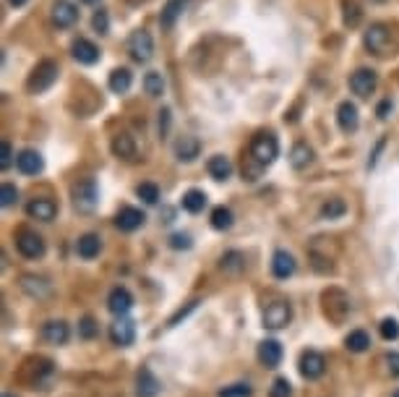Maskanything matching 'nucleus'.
<instances>
[{
    "instance_id": "nucleus-1",
    "label": "nucleus",
    "mask_w": 399,
    "mask_h": 397,
    "mask_svg": "<svg viewBox=\"0 0 399 397\" xmlns=\"http://www.w3.org/2000/svg\"><path fill=\"white\" fill-rule=\"evenodd\" d=\"M251 157H254V162L258 167H266V165H272L280 157V141H277L272 131L256 134L254 141H251Z\"/></svg>"
},
{
    "instance_id": "nucleus-2",
    "label": "nucleus",
    "mask_w": 399,
    "mask_h": 397,
    "mask_svg": "<svg viewBox=\"0 0 399 397\" xmlns=\"http://www.w3.org/2000/svg\"><path fill=\"white\" fill-rule=\"evenodd\" d=\"M71 198H73V209H76L78 215H92L94 209H97V201H100L97 181L86 178V181L76 183L73 191H71Z\"/></svg>"
},
{
    "instance_id": "nucleus-3",
    "label": "nucleus",
    "mask_w": 399,
    "mask_h": 397,
    "mask_svg": "<svg viewBox=\"0 0 399 397\" xmlns=\"http://www.w3.org/2000/svg\"><path fill=\"white\" fill-rule=\"evenodd\" d=\"M55 78H58V66L52 61H42L40 66L35 69V73H32V78H29V92L32 95H40V92H47V89L55 84Z\"/></svg>"
},
{
    "instance_id": "nucleus-4",
    "label": "nucleus",
    "mask_w": 399,
    "mask_h": 397,
    "mask_svg": "<svg viewBox=\"0 0 399 397\" xmlns=\"http://www.w3.org/2000/svg\"><path fill=\"white\" fill-rule=\"evenodd\" d=\"M128 52H131V58L136 63H149L154 55V40L149 32H144V29H138V32H133L131 35V40H128Z\"/></svg>"
},
{
    "instance_id": "nucleus-5",
    "label": "nucleus",
    "mask_w": 399,
    "mask_h": 397,
    "mask_svg": "<svg viewBox=\"0 0 399 397\" xmlns=\"http://www.w3.org/2000/svg\"><path fill=\"white\" fill-rule=\"evenodd\" d=\"M292 319V309L287 301H274L263 309V327L266 329H285Z\"/></svg>"
},
{
    "instance_id": "nucleus-6",
    "label": "nucleus",
    "mask_w": 399,
    "mask_h": 397,
    "mask_svg": "<svg viewBox=\"0 0 399 397\" xmlns=\"http://www.w3.org/2000/svg\"><path fill=\"white\" fill-rule=\"evenodd\" d=\"M16 249H18V254H21L24 259H40V256H44L42 235L32 233V230H24V233H18Z\"/></svg>"
},
{
    "instance_id": "nucleus-7",
    "label": "nucleus",
    "mask_w": 399,
    "mask_h": 397,
    "mask_svg": "<svg viewBox=\"0 0 399 397\" xmlns=\"http://www.w3.org/2000/svg\"><path fill=\"white\" fill-rule=\"evenodd\" d=\"M363 42H365V47L371 52H376V55H386L389 52V29L383 24H371L368 26V32H365V37H363Z\"/></svg>"
},
{
    "instance_id": "nucleus-8",
    "label": "nucleus",
    "mask_w": 399,
    "mask_h": 397,
    "mask_svg": "<svg viewBox=\"0 0 399 397\" xmlns=\"http://www.w3.org/2000/svg\"><path fill=\"white\" fill-rule=\"evenodd\" d=\"M297 366H300V374H303L306 379H318V377H323V372H326V358H323L318 350H303Z\"/></svg>"
},
{
    "instance_id": "nucleus-9",
    "label": "nucleus",
    "mask_w": 399,
    "mask_h": 397,
    "mask_svg": "<svg viewBox=\"0 0 399 397\" xmlns=\"http://www.w3.org/2000/svg\"><path fill=\"white\" fill-rule=\"evenodd\" d=\"M376 87H379V76H376V71L371 69H360L350 76V89H352L357 97H371L376 92Z\"/></svg>"
},
{
    "instance_id": "nucleus-10",
    "label": "nucleus",
    "mask_w": 399,
    "mask_h": 397,
    "mask_svg": "<svg viewBox=\"0 0 399 397\" xmlns=\"http://www.w3.org/2000/svg\"><path fill=\"white\" fill-rule=\"evenodd\" d=\"M110 340L112 345L118 348H128L133 340H136V327H133V321L126 319V316H118L115 324H110Z\"/></svg>"
},
{
    "instance_id": "nucleus-11",
    "label": "nucleus",
    "mask_w": 399,
    "mask_h": 397,
    "mask_svg": "<svg viewBox=\"0 0 399 397\" xmlns=\"http://www.w3.org/2000/svg\"><path fill=\"white\" fill-rule=\"evenodd\" d=\"M107 309L115 316H126L128 311L133 309V295L128 288H112L110 295H107Z\"/></svg>"
},
{
    "instance_id": "nucleus-12",
    "label": "nucleus",
    "mask_w": 399,
    "mask_h": 397,
    "mask_svg": "<svg viewBox=\"0 0 399 397\" xmlns=\"http://www.w3.org/2000/svg\"><path fill=\"white\" fill-rule=\"evenodd\" d=\"M295 269H297V261L295 256L290 254V251H274V256H272V275L277 277V280H287V277L295 275Z\"/></svg>"
},
{
    "instance_id": "nucleus-13",
    "label": "nucleus",
    "mask_w": 399,
    "mask_h": 397,
    "mask_svg": "<svg viewBox=\"0 0 399 397\" xmlns=\"http://www.w3.org/2000/svg\"><path fill=\"white\" fill-rule=\"evenodd\" d=\"M42 337H44V343H50V345H66L71 337V329L63 319H50V321H44Z\"/></svg>"
},
{
    "instance_id": "nucleus-14",
    "label": "nucleus",
    "mask_w": 399,
    "mask_h": 397,
    "mask_svg": "<svg viewBox=\"0 0 399 397\" xmlns=\"http://www.w3.org/2000/svg\"><path fill=\"white\" fill-rule=\"evenodd\" d=\"M144 223H146V215L136 207H123L118 212V217H115V225H118L123 233H133V230H138Z\"/></svg>"
},
{
    "instance_id": "nucleus-15",
    "label": "nucleus",
    "mask_w": 399,
    "mask_h": 397,
    "mask_svg": "<svg viewBox=\"0 0 399 397\" xmlns=\"http://www.w3.org/2000/svg\"><path fill=\"white\" fill-rule=\"evenodd\" d=\"M16 167L24 175H37V173H42L44 160L40 152H35V149H21V152L16 155Z\"/></svg>"
},
{
    "instance_id": "nucleus-16",
    "label": "nucleus",
    "mask_w": 399,
    "mask_h": 397,
    "mask_svg": "<svg viewBox=\"0 0 399 397\" xmlns=\"http://www.w3.org/2000/svg\"><path fill=\"white\" fill-rule=\"evenodd\" d=\"M76 18H78V11L71 0H58V3L52 6V21H55V26H60V29L73 26Z\"/></svg>"
},
{
    "instance_id": "nucleus-17",
    "label": "nucleus",
    "mask_w": 399,
    "mask_h": 397,
    "mask_svg": "<svg viewBox=\"0 0 399 397\" xmlns=\"http://www.w3.org/2000/svg\"><path fill=\"white\" fill-rule=\"evenodd\" d=\"M337 126H340L345 134H355L357 126H360V115H357V107L350 100L337 107Z\"/></svg>"
},
{
    "instance_id": "nucleus-18",
    "label": "nucleus",
    "mask_w": 399,
    "mask_h": 397,
    "mask_svg": "<svg viewBox=\"0 0 399 397\" xmlns=\"http://www.w3.org/2000/svg\"><path fill=\"white\" fill-rule=\"evenodd\" d=\"M26 215L32 217V220H40V223H52L55 215H58V207H55V201H50V198H35V201H29Z\"/></svg>"
},
{
    "instance_id": "nucleus-19",
    "label": "nucleus",
    "mask_w": 399,
    "mask_h": 397,
    "mask_svg": "<svg viewBox=\"0 0 399 397\" xmlns=\"http://www.w3.org/2000/svg\"><path fill=\"white\" fill-rule=\"evenodd\" d=\"M160 389H162V384H160V379L154 377L149 369H138V374H136V397H157L160 395Z\"/></svg>"
},
{
    "instance_id": "nucleus-20",
    "label": "nucleus",
    "mask_w": 399,
    "mask_h": 397,
    "mask_svg": "<svg viewBox=\"0 0 399 397\" xmlns=\"http://www.w3.org/2000/svg\"><path fill=\"white\" fill-rule=\"evenodd\" d=\"M71 50H73V58H76L81 66H94V63L100 61V47H97L92 40H84V37H81V40L73 42Z\"/></svg>"
},
{
    "instance_id": "nucleus-21",
    "label": "nucleus",
    "mask_w": 399,
    "mask_h": 397,
    "mask_svg": "<svg viewBox=\"0 0 399 397\" xmlns=\"http://www.w3.org/2000/svg\"><path fill=\"white\" fill-rule=\"evenodd\" d=\"M282 355H285V350H282V345L277 340H263L261 345H258V361L266 369H277L282 363Z\"/></svg>"
},
{
    "instance_id": "nucleus-22",
    "label": "nucleus",
    "mask_w": 399,
    "mask_h": 397,
    "mask_svg": "<svg viewBox=\"0 0 399 397\" xmlns=\"http://www.w3.org/2000/svg\"><path fill=\"white\" fill-rule=\"evenodd\" d=\"M201 152V141L196 136H180L175 141V157H178L180 162H193L196 157Z\"/></svg>"
},
{
    "instance_id": "nucleus-23",
    "label": "nucleus",
    "mask_w": 399,
    "mask_h": 397,
    "mask_svg": "<svg viewBox=\"0 0 399 397\" xmlns=\"http://www.w3.org/2000/svg\"><path fill=\"white\" fill-rule=\"evenodd\" d=\"M188 6H191V0H167V3H165V8H162L160 24L165 26V29H172L175 21L183 16V11H186Z\"/></svg>"
},
{
    "instance_id": "nucleus-24",
    "label": "nucleus",
    "mask_w": 399,
    "mask_h": 397,
    "mask_svg": "<svg viewBox=\"0 0 399 397\" xmlns=\"http://www.w3.org/2000/svg\"><path fill=\"white\" fill-rule=\"evenodd\" d=\"M100 251H102V238H100V235L86 233L76 241V254L81 259H97Z\"/></svg>"
},
{
    "instance_id": "nucleus-25",
    "label": "nucleus",
    "mask_w": 399,
    "mask_h": 397,
    "mask_svg": "<svg viewBox=\"0 0 399 397\" xmlns=\"http://www.w3.org/2000/svg\"><path fill=\"white\" fill-rule=\"evenodd\" d=\"M112 155L120 157V160H136V141L133 136H128V134H118V136L112 138Z\"/></svg>"
},
{
    "instance_id": "nucleus-26",
    "label": "nucleus",
    "mask_w": 399,
    "mask_h": 397,
    "mask_svg": "<svg viewBox=\"0 0 399 397\" xmlns=\"http://www.w3.org/2000/svg\"><path fill=\"white\" fill-rule=\"evenodd\" d=\"M131 84H133V73L128 69H115L110 73V81H107V87H110L112 95H128Z\"/></svg>"
},
{
    "instance_id": "nucleus-27",
    "label": "nucleus",
    "mask_w": 399,
    "mask_h": 397,
    "mask_svg": "<svg viewBox=\"0 0 399 397\" xmlns=\"http://www.w3.org/2000/svg\"><path fill=\"white\" fill-rule=\"evenodd\" d=\"M311 162H314V149L308 147L306 141H297L295 147H292V152H290V165L295 170H306Z\"/></svg>"
},
{
    "instance_id": "nucleus-28",
    "label": "nucleus",
    "mask_w": 399,
    "mask_h": 397,
    "mask_svg": "<svg viewBox=\"0 0 399 397\" xmlns=\"http://www.w3.org/2000/svg\"><path fill=\"white\" fill-rule=\"evenodd\" d=\"M206 170H209V175H212L214 181H227L230 175H232V162L225 155H214L206 162Z\"/></svg>"
},
{
    "instance_id": "nucleus-29",
    "label": "nucleus",
    "mask_w": 399,
    "mask_h": 397,
    "mask_svg": "<svg viewBox=\"0 0 399 397\" xmlns=\"http://www.w3.org/2000/svg\"><path fill=\"white\" fill-rule=\"evenodd\" d=\"M21 288H24L32 298H44V295H50V283H47L44 277L24 275L21 277Z\"/></svg>"
},
{
    "instance_id": "nucleus-30",
    "label": "nucleus",
    "mask_w": 399,
    "mask_h": 397,
    "mask_svg": "<svg viewBox=\"0 0 399 397\" xmlns=\"http://www.w3.org/2000/svg\"><path fill=\"white\" fill-rule=\"evenodd\" d=\"M180 207L186 209V212H191V215H198L201 209L206 207V194L198 189H191L183 194V198H180Z\"/></svg>"
},
{
    "instance_id": "nucleus-31",
    "label": "nucleus",
    "mask_w": 399,
    "mask_h": 397,
    "mask_svg": "<svg viewBox=\"0 0 399 397\" xmlns=\"http://www.w3.org/2000/svg\"><path fill=\"white\" fill-rule=\"evenodd\" d=\"M220 269L227 272V275H240V272L246 269V256H243L240 251H227L220 259Z\"/></svg>"
},
{
    "instance_id": "nucleus-32",
    "label": "nucleus",
    "mask_w": 399,
    "mask_h": 397,
    "mask_svg": "<svg viewBox=\"0 0 399 397\" xmlns=\"http://www.w3.org/2000/svg\"><path fill=\"white\" fill-rule=\"evenodd\" d=\"M345 348H347L350 353H365V350L371 348V337H368V332H363V329H352V332L345 337Z\"/></svg>"
},
{
    "instance_id": "nucleus-33",
    "label": "nucleus",
    "mask_w": 399,
    "mask_h": 397,
    "mask_svg": "<svg viewBox=\"0 0 399 397\" xmlns=\"http://www.w3.org/2000/svg\"><path fill=\"white\" fill-rule=\"evenodd\" d=\"M209 223H212L214 230H230L232 223H235V217H232V212H230L227 207H214Z\"/></svg>"
},
{
    "instance_id": "nucleus-34",
    "label": "nucleus",
    "mask_w": 399,
    "mask_h": 397,
    "mask_svg": "<svg viewBox=\"0 0 399 397\" xmlns=\"http://www.w3.org/2000/svg\"><path fill=\"white\" fill-rule=\"evenodd\" d=\"M347 212V204L342 198H329L321 204V220H340Z\"/></svg>"
},
{
    "instance_id": "nucleus-35",
    "label": "nucleus",
    "mask_w": 399,
    "mask_h": 397,
    "mask_svg": "<svg viewBox=\"0 0 399 397\" xmlns=\"http://www.w3.org/2000/svg\"><path fill=\"white\" fill-rule=\"evenodd\" d=\"M144 92L149 97H162V92H165V78H162V73H157V71H149V73H146Z\"/></svg>"
},
{
    "instance_id": "nucleus-36",
    "label": "nucleus",
    "mask_w": 399,
    "mask_h": 397,
    "mask_svg": "<svg viewBox=\"0 0 399 397\" xmlns=\"http://www.w3.org/2000/svg\"><path fill=\"white\" fill-rule=\"evenodd\" d=\"M136 194L144 204H149V207H154V204L160 201V189H157V183H141V186L136 189Z\"/></svg>"
},
{
    "instance_id": "nucleus-37",
    "label": "nucleus",
    "mask_w": 399,
    "mask_h": 397,
    "mask_svg": "<svg viewBox=\"0 0 399 397\" xmlns=\"http://www.w3.org/2000/svg\"><path fill=\"white\" fill-rule=\"evenodd\" d=\"M16 201H18V189L13 183H3V186H0V204L8 209L13 207Z\"/></svg>"
},
{
    "instance_id": "nucleus-38",
    "label": "nucleus",
    "mask_w": 399,
    "mask_h": 397,
    "mask_svg": "<svg viewBox=\"0 0 399 397\" xmlns=\"http://www.w3.org/2000/svg\"><path fill=\"white\" fill-rule=\"evenodd\" d=\"M251 395H254L251 384H230V387L220 389L217 397H251Z\"/></svg>"
},
{
    "instance_id": "nucleus-39",
    "label": "nucleus",
    "mask_w": 399,
    "mask_h": 397,
    "mask_svg": "<svg viewBox=\"0 0 399 397\" xmlns=\"http://www.w3.org/2000/svg\"><path fill=\"white\" fill-rule=\"evenodd\" d=\"M92 26L97 35H107V32H110V16H107V11H102V8L97 11V13L92 16Z\"/></svg>"
},
{
    "instance_id": "nucleus-40",
    "label": "nucleus",
    "mask_w": 399,
    "mask_h": 397,
    "mask_svg": "<svg viewBox=\"0 0 399 397\" xmlns=\"http://www.w3.org/2000/svg\"><path fill=\"white\" fill-rule=\"evenodd\" d=\"M269 397H292V384L285 377L274 379V384L269 387Z\"/></svg>"
},
{
    "instance_id": "nucleus-41",
    "label": "nucleus",
    "mask_w": 399,
    "mask_h": 397,
    "mask_svg": "<svg viewBox=\"0 0 399 397\" xmlns=\"http://www.w3.org/2000/svg\"><path fill=\"white\" fill-rule=\"evenodd\" d=\"M379 332H381L383 340H397L399 337V321L397 319H383L381 324H379Z\"/></svg>"
},
{
    "instance_id": "nucleus-42",
    "label": "nucleus",
    "mask_w": 399,
    "mask_h": 397,
    "mask_svg": "<svg viewBox=\"0 0 399 397\" xmlns=\"http://www.w3.org/2000/svg\"><path fill=\"white\" fill-rule=\"evenodd\" d=\"M97 335V321L92 316H84V319L78 321V337H84V340H92Z\"/></svg>"
},
{
    "instance_id": "nucleus-43",
    "label": "nucleus",
    "mask_w": 399,
    "mask_h": 397,
    "mask_svg": "<svg viewBox=\"0 0 399 397\" xmlns=\"http://www.w3.org/2000/svg\"><path fill=\"white\" fill-rule=\"evenodd\" d=\"M11 160H13V149H11V144L3 138V141H0V170H8Z\"/></svg>"
},
{
    "instance_id": "nucleus-44",
    "label": "nucleus",
    "mask_w": 399,
    "mask_h": 397,
    "mask_svg": "<svg viewBox=\"0 0 399 397\" xmlns=\"http://www.w3.org/2000/svg\"><path fill=\"white\" fill-rule=\"evenodd\" d=\"M170 246H172V249H191V246H193V241H191V235H188V233H175V235H172V238H170Z\"/></svg>"
},
{
    "instance_id": "nucleus-45",
    "label": "nucleus",
    "mask_w": 399,
    "mask_h": 397,
    "mask_svg": "<svg viewBox=\"0 0 399 397\" xmlns=\"http://www.w3.org/2000/svg\"><path fill=\"white\" fill-rule=\"evenodd\" d=\"M360 21V8L357 6H347V13H345V24L347 26H357Z\"/></svg>"
},
{
    "instance_id": "nucleus-46",
    "label": "nucleus",
    "mask_w": 399,
    "mask_h": 397,
    "mask_svg": "<svg viewBox=\"0 0 399 397\" xmlns=\"http://www.w3.org/2000/svg\"><path fill=\"white\" fill-rule=\"evenodd\" d=\"M386 366H389L391 377H399V353H386Z\"/></svg>"
},
{
    "instance_id": "nucleus-47",
    "label": "nucleus",
    "mask_w": 399,
    "mask_h": 397,
    "mask_svg": "<svg viewBox=\"0 0 399 397\" xmlns=\"http://www.w3.org/2000/svg\"><path fill=\"white\" fill-rule=\"evenodd\" d=\"M167 131H170V110L165 107V110L160 112V134H162V136H165Z\"/></svg>"
},
{
    "instance_id": "nucleus-48",
    "label": "nucleus",
    "mask_w": 399,
    "mask_h": 397,
    "mask_svg": "<svg viewBox=\"0 0 399 397\" xmlns=\"http://www.w3.org/2000/svg\"><path fill=\"white\" fill-rule=\"evenodd\" d=\"M376 112H379V118H381V121H386V118H389V112H391V100H383Z\"/></svg>"
},
{
    "instance_id": "nucleus-49",
    "label": "nucleus",
    "mask_w": 399,
    "mask_h": 397,
    "mask_svg": "<svg viewBox=\"0 0 399 397\" xmlns=\"http://www.w3.org/2000/svg\"><path fill=\"white\" fill-rule=\"evenodd\" d=\"M383 144H386V141H379V144H376V152L374 155H371V160H368V170H371V167H376V162H379V155H381V149H383Z\"/></svg>"
},
{
    "instance_id": "nucleus-50",
    "label": "nucleus",
    "mask_w": 399,
    "mask_h": 397,
    "mask_svg": "<svg viewBox=\"0 0 399 397\" xmlns=\"http://www.w3.org/2000/svg\"><path fill=\"white\" fill-rule=\"evenodd\" d=\"M11 6H16V8H21V6H26V3H29V0H8Z\"/></svg>"
},
{
    "instance_id": "nucleus-51",
    "label": "nucleus",
    "mask_w": 399,
    "mask_h": 397,
    "mask_svg": "<svg viewBox=\"0 0 399 397\" xmlns=\"http://www.w3.org/2000/svg\"><path fill=\"white\" fill-rule=\"evenodd\" d=\"M81 3H86V6H94V3H100V0H81Z\"/></svg>"
},
{
    "instance_id": "nucleus-52",
    "label": "nucleus",
    "mask_w": 399,
    "mask_h": 397,
    "mask_svg": "<svg viewBox=\"0 0 399 397\" xmlns=\"http://www.w3.org/2000/svg\"><path fill=\"white\" fill-rule=\"evenodd\" d=\"M391 397H399V389H397V392H394V395H391Z\"/></svg>"
},
{
    "instance_id": "nucleus-53",
    "label": "nucleus",
    "mask_w": 399,
    "mask_h": 397,
    "mask_svg": "<svg viewBox=\"0 0 399 397\" xmlns=\"http://www.w3.org/2000/svg\"><path fill=\"white\" fill-rule=\"evenodd\" d=\"M3 397H13V395H8V392H6V395H3Z\"/></svg>"
}]
</instances>
